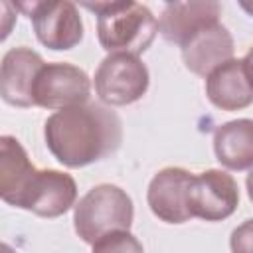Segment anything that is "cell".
<instances>
[{"label":"cell","instance_id":"e0dca14e","mask_svg":"<svg viewBox=\"0 0 253 253\" xmlns=\"http://www.w3.org/2000/svg\"><path fill=\"white\" fill-rule=\"evenodd\" d=\"M229 247L231 253H253V219L243 221L231 231Z\"/></svg>","mask_w":253,"mask_h":253},{"label":"cell","instance_id":"7a4b0ae2","mask_svg":"<svg viewBox=\"0 0 253 253\" xmlns=\"http://www.w3.org/2000/svg\"><path fill=\"white\" fill-rule=\"evenodd\" d=\"M83 6L97 14V38L109 53L138 55L150 47L158 34L156 16L140 2H85Z\"/></svg>","mask_w":253,"mask_h":253},{"label":"cell","instance_id":"7c38bea8","mask_svg":"<svg viewBox=\"0 0 253 253\" xmlns=\"http://www.w3.org/2000/svg\"><path fill=\"white\" fill-rule=\"evenodd\" d=\"M233 38L229 30L215 22L202 28L182 45V61L192 73L208 77L213 69L233 59Z\"/></svg>","mask_w":253,"mask_h":253},{"label":"cell","instance_id":"5bb4252c","mask_svg":"<svg viewBox=\"0 0 253 253\" xmlns=\"http://www.w3.org/2000/svg\"><path fill=\"white\" fill-rule=\"evenodd\" d=\"M215 158L229 170L253 168V119L223 123L213 132Z\"/></svg>","mask_w":253,"mask_h":253},{"label":"cell","instance_id":"30bf717a","mask_svg":"<svg viewBox=\"0 0 253 253\" xmlns=\"http://www.w3.org/2000/svg\"><path fill=\"white\" fill-rule=\"evenodd\" d=\"M43 59L32 47L20 45L4 53L0 65V95L8 105L34 107V83Z\"/></svg>","mask_w":253,"mask_h":253},{"label":"cell","instance_id":"6da1fadb","mask_svg":"<svg viewBox=\"0 0 253 253\" xmlns=\"http://www.w3.org/2000/svg\"><path fill=\"white\" fill-rule=\"evenodd\" d=\"M43 136L49 152L67 168H83L113 154L123 142L121 117L101 103H85L47 117Z\"/></svg>","mask_w":253,"mask_h":253},{"label":"cell","instance_id":"9a60e30c","mask_svg":"<svg viewBox=\"0 0 253 253\" xmlns=\"http://www.w3.org/2000/svg\"><path fill=\"white\" fill-rule=\"evenodd\" d=\"M34 172L36 166L30 162L20 140L4 134L0 138V198L12 206Z\"/></svg>","mask_w":253,"mask_h":253},{"label":"cell","instance_id":"d6986e66","mask_svg":"<svg viewBox=\"0 0 253 253\" xmlns=\"http://www.w3.org/2000/svg\"><path fill=\"white\" fill-rule=\"evenodd\" d=\"M245 186H247V196H249V200L253 202V168L249 170V174H247V178H245Z\"/></svg>","mask_w":253,"mask_h":253},{"label":"cell","instance_id":"ba28073f","mask_svg":"<svg viewBox=\"0 0 253 253\" xmlns=\"http://www.w3.org/2000/svg\"><path fill=\"white\" fill-rule=\"evenodd\" d=\"M239 206L237 182L231 174L211 168L192 178L188 192V208L192 217L204 221H221Z\"/></svg>","mask_w":253,"mask_h":253},{"label":"cell","instance_id":"8fae6325","mask_svg":"<svg viewBox=\"0 0 253 253\" xmlns=\"http://www.w3.org/2000/svg\"><path fill=\"white\" fill-rule=\"evenodd\" d=\"M221 6L213 0L168 2L158 20V32L170 43L184 45L202 28L219 22Z\"/></svg>","mask_w":253,"mask_h":253},{"label":"cell","instance_id":"5b68a950","mask_svg":"<svg viewBox=\"0 0 253 253\" xmlns=\"http://www.w3.org/2000/svg\"><path fill=\"white\" fill-rule=\"evenodd\" d=\"M77 184L61 170H38L12 202L14 208L28 210L40 217H59L75 206Z\"/></svg>","mask_w":253,"mask_h":253},{"label":"cell","instance_id":"277c9868","mask_svg":"<svg viewBox=\"0 0 253 253\" xmlns=\"http://www.w3.org/2000/svg\"><path fill=\"white\" fill-rule=\"evenodd\" d=\"M148 83V67L130 53H109L95 71V93L109 107H125L142 99Z\"/></svg>","mask_w":253,"mask_h":253},{"label":"cell","instance_id":"ac0fdd59","mask_svg":"<svg viewBox=\"0 0 253 253\" xmlns=\"http://www.w3.org/2000/svg\"><path fill=\"white\" fill-rule=\"evenodd\" d=\"M243 69H245V75H247L249 85L253 87V45L247 49V53L243 57Z\"/></svg>","mask_w":253,"mask_h":253},{"label":"cell","instance_id":"4fadbf2b","mask_svg":"<svg viewBox=\"0 0 253 253\" xmlns=\"http://www.w3.org/2000/svg\"><path fill=\"white\" fill-rule=\"evenodd\" d=\"M206 95L221 111H239L253 103V87L247 81L243 59H229L206 77Z\"/></svg>","mask_w":253,"mask_h":253},{"label":"cell","instance_id":"ffe728a7","mask_svg":"<svg viewBox=\"0 0 253 253\" xmlns=\"http://www.w3.org/2000/svg\"><path fill=\"white\" fill-rule=\"evenodd\" d=\"M239 6H241L243 10H247V12L253 16V2H239Z\"/></svg>","mask_w":253,"mask_h":253},{"label":"cell","instance_id":"9c48e42d","mask_svg":"<svg viewBox=\"0 0 253 253\" xmlns=\"http://www.w3.org/2000/svg\"><path fill=\"white\" fill-rule=\"evenodd\" d=\"M194 174L186 168L168 166L154 174L146 190L150 211L166 223H186L192 219L188 208V192Z\"/></svg>","mask_w":253,"mask_h":253},{"label":"cell","instance_id":"2e32d148","mask_svg":"<svg viewBox=\"0 0 253 253\" xmlns=\"http://www.w3.org/2000/svg\"><path fill=\"white\" fill-rule=\"evenodd\" d=\"M91 253H144V247L130 231H113L95 241Z\"/></svg>","mask_w":253,"mask_h":253},{"label":"cell","instance_id":"52a82bcc","mask_svg":"<svg viewBox=\"0 0 253 253\" xmlns=\"http://www.w3.org/2000/svg\"><path fill=\"white\" fill-rule=\"evenodd\" d=\"M28 10L38 40L49 49H71L83 40V22L77 6L69 0L18 4Z\"/></svg>","mask_w":253,"mask_h":253},{"label":"cell","instance_id":"8992f818","mask_svg":"<svg viewBox=\"0 0 253 253\" xmlns=\"http://www.w3.org/2000/svg\"><path fill=\"white\" fill-rule=\"evenodd\" d=\"M91 95L89 75L67 61L45 63L34 83V105L43 109H69L85 105Z\"/></svg>","mask_w":253,"mask_h":253},{"label":"cell","instance_id":"3957f363","mask_svg":"<svg viewBox=\"0 0 253 253\" xmlns=\"http://www.w3.org/2000/svg\"><path fill=\"white\" fill-rule=\"evenodd\" d=\"M134 219L130 196L115 184L91 188L73 210L75 233L89 245L113 231H128Z\"/></svg>","mask_w":253,"mask_h":253}]
</instances>
